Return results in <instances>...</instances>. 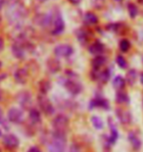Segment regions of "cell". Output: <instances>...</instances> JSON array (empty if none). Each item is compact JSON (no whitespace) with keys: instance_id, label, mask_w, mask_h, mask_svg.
Wrapping results in <instances>:
<instances>
[{"instance_id":"34","label":"cell","mask_w":143,"mask_h":152,"mask_svg":"<svg viewBox=\"0 0 143 152\" xmlns=\"http://www.w3.org/2000/svg\"><path fill=\"white\" fill-rule=\"evenodd\" d=\"M69 1L72 3V4H79L80 2V0H69Z\"/></svg>"},{"instance_id":"42","label":"cell","mask_w":143,"mask_h":152,"mask_svg":"<svg viewBox=\"0 0 143 152\" xmlns=\"http://www.w3.org/2000/svg\"><path fill=\"white\" fill-rule=\"evenodd\" d=\"M116 1H121V0H116Z\"/></svg>"},{"instance_id":"33","label":"cell","mask_w":143,"mask_h":152,"mask_svg":"<svg viewBox=\"0 0 143 152\" xmlns=\"http://www.w3.org/2000/svg\"><path fill=\"white\" fill-rule=\"evenodd\" d=\"M3 48H4V40L0 37V52L3 50Z\"/></svg>"},{"instance_id":"29","label":"cell","mask_w":143,"mask_h":152,"mask_svg":"<svg viewBox=\"0 0 143 152\" xmlns=\"http://www.w3.org/2000/svg\"><path fill=\"white\" fill-rule=\"evenodd\" d=\"M117 63H118V65L121 67L122 69L126 68V61L123 56H118V58H117Z\"/></svg>"},{"instance_id":"31","label":"cell","mask_w":143,"mask_h":152,"mask_svg":"<svg viewBox=\"0 0 143 152\" xmlns=\"http://www.w3.org/2000/svg\"><path fill=\"white\" fill-rule=\"evenodd\" d=\"M0 124L4 126L5 128H7L6 127V120L4 118V115H3V111L1 110V108H0Z\"/></svg>"},{"instance_id":"3","label":"cell","mask_w":143,"mask_h":152,"mask_svg":"<svg viewBox=\"0 0 143 152\" xmlns=\"http://www.w3.org/2000/svg\"><path fill=\"white\" fill-rule=\"evenodd\" d=\"M38 105H39L40 110L44 113L45 115L50 116L54 113V107L52 103L49 101L45 94H40L38 96Z\"/></svg>"},{"instance_id":"32","label":"cell","mask_w":143,"mask_h":152,"mask_svg":"<svg viewBox=\"0 0 143 152\" xmlns=\"http://www.w3.org/2000/svg\"><path fill=\"white\" fill-rule=\"evenodd\" d=\"M28 152H41V151L37 146H31L30 149L28 150Z\"/></svg>"},{"instance_id":"28","label":"cell","mask_w":143,"mask_h":152,"mask_svg":"<svg viewBox=\"0 0 143 152\" xmlns=\"http://www.w3.org/2000/svg\"><path fill=\"white\" fill-rule=\"evenodd\" d=\"M128 100V97L125 92H118V94H117V101H118V103H125Z\"/></svg>"},{"instance_id":"39","label":"cell","mask_w":143,"mask_h":152,"mask_svg":"<svg viewBox=\"0 0 143 152\" xmlns=\"http://www.w3.org/2000/svg\"><path fill=\"white\" fill-rule=\"evenodd\" d=\"M2 137V131L0 130V137Z\"/></svg>"},{"instance_id":"23","label":"cell","mask_w":143,"mask_h":152,"mask_svg":"<svg viewBox=\"0 0 143 152\" xmlns=\"http://www.w3.org/2000/svg\"><path fill=\"white\" fill-rule=\"evenodd\" d=\"M97 71V73H98V75H97V79L100 80L101 82L103 83H106L107 80H109V77H110V73L108 72V70H105V71H102V72H98L99 70H95Z\"/></svg>"},{"instance_id":"35","label":"cell","mask_w":143,"mask_h":152,"mask_svg":"<svg viewBox=\"0 0 143 152\" xmlns=\"http://www.w3.org/2000/svg\"><path fill=\"white\" fill-rule=\"evenodd\" d=\"M5 77H6V75H0V82H1L2 80H4Z\"/></svg>"},{"instance_id":"14","label":"cell","mask_w":143,"mask_h":152,"mask_svg":"<svg viewBox=\"0 0 143 152\" xmlns=\"http://www.w3.org/2000/svg\"><path fill=\"white\" fill-rule=\"evenodd\" d=\"M12 52L14 54L15 57H17L18 59H23L25 57V48L21 43H15L12 46Z\"/></svg>"},{"instance_id":"30","label":"cell","mask_w":143,"mask_h":152,"mask_svg":"<svg viewBox=\"0 0 143 152\" xmlns=\"http://www.w3.org/2000/svg\"><path fill=\"white\" fill-rule=\"evenodd\" d=\"M69 152H80V146L77 144L73 143L71 145Z\"/></svg>"},{"instance_id":"12","label":"cell","mask_w":143,"mask_h":152,"mask_svg":"<svg viewBox=\"0 0 143 152\" xmlns=\"http://www.w3.org/2000/svg\"><path fill=\"white\" fill-rule=\"evenodd\" d=\"M108 122H109V126H110V131H111V134H110V137L108 138V141L110 144H115L117 140H118V130H117V128L115 127L114 123L112 122L111 118H109Z\"/></svg>"},{"instance_id":"13","label":"cell","mask_w":143,"mask_h":152,"mask_svg":"<svg viewBox=\"0 0 143 152\" xmlns=\"http://www.w3.org/2000/svg\"><path fill=\"white\" fill-rule=\"evenodd\" d=\"M128 140L129 141V143L132 146V148L134 150H138L139 148L141 147V141L139 140V137L136 135L134 132H129L128 134Z\"/></svg>"},{"instance_id":"37","label":"cell","mask_w":143,"mask_h":152,"mask_svg":"<svg viewBox=\"0 0 143 152\" xmlns=\"http://www.w3.org/2000/svg\"><path fill=\"white\" fill-rule=\"evenodd\" d=\"M2 5H3V1H2V0H0V9H1Z\"/></svg>"},{"instance_id":"18","label":"cell","mask_w":143,"mask_h":152,"mask_svg":"<svg viewBox=\"0 0 143 152\" xmlns=\"http://www.w3.org/2000/svg\"><path fill=\"white\" fill-rule=\"evenodd\" d=\"M106 62V59L103 56H97L92 61V66L94 70H99Z\"/></svg>"},{"instance_id":"36","label":"cell","mask_w":143,"mask_h":152,"mask_svg":"<svg viewBox=\"0 0 143 152\" xmlns=\"http://www.w3.org/2000/svg\"><path fill=\"white\" fill-rule=\"evenodd\" d=\"M140 82H141L142 86H143V73L141 74V76H140Z\"/></svg>"},{"instance_id":"21","label":"cell","mask_w":143,"mask_h":152,"mask_svg":"<svg viewBox=\"0 0 143 152\" xmlns=\"http://www.w3.org/2000/svg\"><path fill=\"white\" fill-rule=\"evenodd\" d=\"M84 20L89 25L92 24H96L98 22V18L96 17V15H94L93 13H86L85 16H84Z\"/></svg>"},{"instance_id":"1","label":"cell","mask_w":143,"mask_h":152,"mask_svg":"<svg viewBox=\"0 0 143 152\" xmlns=\"http://www.w3.org/2000/svg\"><path fill=\"white\" fill-rule=\"evenodd\" d=\"M67 138L64 132H54L48 142V151L49 152H65Z\"/></svg>"},{"instance_id":"4","label":"cell","mask_w":143,"mask_h":152,"mask_svg":"<svg viewBox=\"0 0 143 152\" xmlns=\"http://www.w3.org/2000/svg\"><path fill=\"white\" fill-rule=\"evenodd\" d=\"M17 99H18L19 104L22 106L23 109H25V110L31 109L32 105V99H31V95L30 94V92L21 91L20 93H18Z\"/></svg>"},{"instance_id":"22","label":"cell","mask_w":143,"mask_h":152,"mask_svg":"<svg viewBox=\"0 0 143 152\" xmlns=\"http://www.w3.org/2000/svg\"><path fill=\"white\" fill-rule=\"evenodd\" d=\"M91 123H92L93 127L97 129V130H101L103 128V121L98 116H93L91 118Z\"/></svg>"},{"instance_id":"40","label":"cell","mask_w":143,"mask_h":152,"mask_svg":"<svg viewBox=\"0 0 143 152\" xmlns=\"http://www.w3.org/2000/svg\"><path fill=\"white\" fill-rule=\"evenodd\" d=\"M1 67H2V62L0 61V69H1Z\"/></svg>"},{"instance_id":"7","label":"cell","mask_w":143,"mask_h":152,"mask_svg":"<svg viewBox=\"0 0 143 152\" xmlns=\"http://www.w3.org/2000/svg\"><path fill=\"white\" fill-rule=\"evenodd\" d=\"M3 144L8 149H15L20 144V140H19V138L16 135L8 134L4 135V137H3Z\"/></svg>"},{"instance_id":"15","label":"cell","mask_w":143,"mask_h":152,"mask_svg":"<svg viewBox=\"0 0 143 152\" xmlns=\"http://www.w3.org/2000/svg\"><path fill=\"white\" fill-rule=\"evenodd\" d=\"M28 117H30V120L34 124H38V123L41 122V114L37 109H34V108L30 109Z\"/></svg>"},{"instance_id":"26","label":"cell","mask_w":143,"mask_h":152,"mask_svg":"<svg viewBox=\"0 0 143 152\" xmlns=\"http://www.w3.org/2000/svg\"><path fill=\"white\" fill-rule=\"evenodd\" d=\"M129 47H131V43L128 39H123L121 42H120V49H121L123 52H126Z\"/></svg>"},{"instance_id":"10","label":"cell","mask_w":143,"mask_h":152,"mask_svg":"<svg viewBox=\"0 0 143 152\" xmlns=\"http://www.w3.org/2000/svg\"><path fill=\"white\" fill-rule=\"evenodd\" d=\"M117 116L120 120V122L123 125H128L131 122V113L128 111H125L123 109L117 110Z\"/></svg>"},{"instance_id":"11","label":"cell","mask_w":143,"mask_h":152,"mask_svg":"<svg viewBox=\"0 0 143 152\" xmlns=\"http://www.w3.org/2000/svg\"><path fill=\"white\" fill-rule=\"evenodd\" d=\"M28 72L27 70L23 69V68H21V69H18L16 72L14 73V77L16 80V82L19 83H26L28 80Z\"/></svg>"},{"instance_id":"19","label":"cell","mask_w":143,"mask_h":152,"mask_svg":"<svg viewBox=\"0 0 143 152\" xmlns=\"http://www.w3.org/2000/svg\"><path fill=\"white\" fill-rule=\"evenodd\" d=\"M125 85V80L121 76L116 77L115 79H114V80H113V86L117 89H122V88H123Z\"/></svg>"},{"instance_id":"6","label":"cell","mask_w":143,"mask_h":152,"mask_svg":"<svg viewBox=\"0 0 143 152\" xmlns=\"http://www.w3.org/2000/svg\"><path fill=\"white\" fill-rule=\"evenodd\" d=\"M73 52V47L68 44H60L54 49V53L57 57H70Z\"/></svg>"},{"instance_id":"2","label":"cell","mask_w":143,"mask_h":152,"mask_svg":"<svg viewBox=\"0 0 143 152\" xmlns=\"http://www.w3.org/2000/svg\"><path fill=\"white\" fill-rule=\"evenodd\" d=\"M69 124H70V121L68 119L67 116H65L63 114H60L56 116L53 120V128H54V132H64L67 131V129L69 128Z\"/></svg>"},{"instance_id":"8","label":"cell","mask_w":143,"mask_h":152,"mask_svg":"<svg viewBox=\"0 0 143 152\" xmlns=\"http://www.w3.org/2000/svg\"><path fill=\"white\" fill-rule=\"evenodd\" d=\"M53 19L54 20H53V30H52V34L54 35L60 34L62 31H64V28H65L63 19H62L60 14H57L55 17H53Z\"/></svg>"},{"instance_id":"20","label":"cell","mask_w":143,"mask_h":152,"mask_svg":"<svg viewBox=\"0 0 143 152\" xmlns=\"http://www.w3.org/2000/svg\"><path fill=\"white\" fill-rule=\"evenodd\" d=\"M136 77H137V74H136V71L133 69L129 70L128 73L126 74V80H128V83L131 86L134 85V83L136 80Z\"/></svg>"},{"instance_id":"43","label":"cell","mask_w":143,"mask_h":152,"mask_svg":"<svg viewBox=\"0 0 143 152\" xmlns=\"http://www.w3.org/2000/svg\"><path fill=\"white\" fill-rule=\"evenodd\" d=\"M0 152H1V150H0Z\"/></svg>"},{"instance_id":"9","label":"cell","mask_w":143,"mask_h":152,"mask_svg":"<svg viewBox=\"0 0 143 152\" xmlns=\"http://www.w3.org/2000/svg\"><path fill=\"white\" fill-rule=\"evenodd\" d=\"M65 87L68 89V91L74 95L80 93V90H82V86H80V83L73 80H67L66 83H65Z\"/></svg>"},{"instance_id":"5","label":"cell","mask_w":143,"mask_h":152,"mask_svg":"<svg viewBox=\"0 0 143 152\" xmlns=\"http://www.w3.org/2000/svg\"><path fill=\"white\" fill-rule=\"evenodd\" d=\"M8 120L14 124H21L24 121V113L21 109L13 107L8 111Z\"/></svg>"},{"instance_id":"24","label":"cell","mask_w":143,"mask_h":152,"mask_svg":"<svg viewBox=\"0 0 143 152\" xmlns=\"http://www.w3.org/2000/svg\"><path fill=\"white\" fill-rule=\"evenodd\" d=\"M39 88H40L41 94H45V93H46L50 88L49 83L46 82V80H42V82L40 83V85H39Z\"/></svg>"},{"instance_id":"17","label":"cell","mask_w":143,"mask_h":152,"mask_svg":"<svg viewBox=\"0 0 143 152\" xmlns=\"http://www.w3.org/2000/svg\"><path fill=\"white\" fill-rule=\"evenodd\" d=\"M90 104H91V107H102V108H105V109L109 108L108 101H107V100L101 99V98H97V99L92 100Z\"/></svg>"},{"instance_id":"25","label":"cell","mask_w":143,"mask_h":152,"mask_svg":"<svg viewBox=\"0 0 143 152\" xmlns=\"http://www.w3.org/2000/svg\"><path fill=\"white\" fill-rule=\"evenodd\" d=\"M128 13H129V16H131V18H135L136 17V15H137V7L134 5V4H132V3H131V4H128Z\"/></svg>"},{"instance_id":"41","label":"cell","mask_w":143,"mask_h":152,"mask_svg":"<svg viewBox=\"0 0 143 152\" xmlns=\"http://www.w3.org/2000/svg\"><path fill=\"white\" fill-rule=\"evenodd\" d=\"M139 1H140V2L142 3V4H143V0H139Z\"/></svg>"},{"instance_id":"38","label":"cell","mask_w":143,"mask_h":152,"mask_svg":"<svg viewBox=\"0 0 143 152\" xmlns=\"http://www.w3.org/2000/svg\"><path fill=\"white\" fill-rule=\"evenodd\" d=\"M2 98V92H1V90H0V100H1Z\"/></svg>"},{"instance_id":"16","label":"cell","mask_w":143,"mask_h":152,"mask_svg":"<svg viewBox=\"0 0 143 152\" xmlns=\"http://www.w3.org/2000/svg\"><path fill=\"white\" fill-rule=\"evenodd\" d=\"M103 51H104V45L101 42H99V41L94 42L91 46L89 47V52L94 55H97V56L101 54Z\"/></svg>"},{"instance_id":"27","label":"cell","mask_w":143,"mask_h":152,"mask_svg":"<svg viewBox=\"0 0 143 152\" xmlns=\"http://www.w3.org/2000/svg\"><path fill=\"white\" fill-rule=\"evenodd\" d=\"M49 70L52 73H56L60 70V63L57 61H51V63H49Z\"/></svg>"}]
</instances>
